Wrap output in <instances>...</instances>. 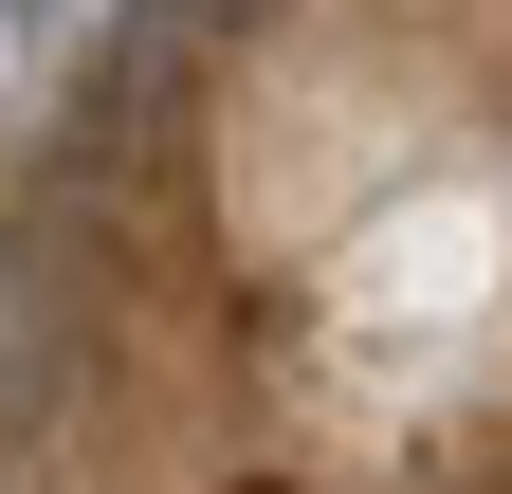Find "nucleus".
Returning <instances> with one entry per match:
<instances>
[{
  "mask_svg": "<svg viewBox=\"0 0 512 494\" xmlns=\"http://www.w3.org/2000/svg\"><path fill=\"white\" fill-rule=\"evenodd\" d=\"M74 403V275H37V238H0V458Z\"/></svg>",
  "mask_w": 512,
  "mask_h": 494,
  "instance_id": "nucleus-1",
  "label": "nucleus"
},
{
  "mask_svg": "<svg viewBox=\"0 0 512 494\" xmlns=\"http://www.w3.org/2000/svg\"><path fill=\"white\" fill-rule=\"evenodd\" d=\"M74 19H92V0H0V37H19V55H55Z\"/></svg>",
  "mask_w": 512,
  "mask_h": 494,
  "instance_id": "nucleus-2",
  "label": "nucleus"
}]
</instances>
